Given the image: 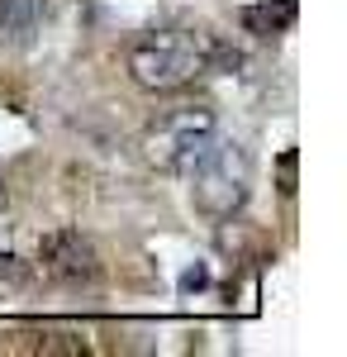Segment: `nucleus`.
Wrapping results in <instances>:
<instances>
[{"mask_svg": "<svg viewBox=\"0 0 347 357\" xmlns=\"http://www.w3.org/2000/svg\"><path fill=\"white\" fill-rule=\"evenodd\" d=\"M210 67V33L157 29L129 48V77L143 91H181Z\"/></svg>", "mask_w": 347, "mask_h": 357, "instance_id": "nucleus-1", "label": "nucleus"}, {"mask_svg": "<svg viewBox=\"0 0 347 357\" xmlns=\"http://www.w3.org/2000/svg\"><path fill=\"white\" fill-rule=\"evenodd\" d=\"M186 176H190V200H195V210H200L205 220L224 224L247 205V191H252V158L242 153V143L214 138L210 153L190 167Z\"/></svg>", "mask_w": 347, "mask_h": 357, "instance_id": "nucleus-2", "label": "nucleus"}, {"mask_svg": "<svg viewBox=\"0 0 347 357\" xmlns=\"http://www.w3.org/2000/svg\"><path fill=\"white\" fill-rule=\"evenodd\" d=\"M219 138V119H214L210 105H176L162 119L148 124L143 134V153L157 172H171V176H186L190 167L210 153V143Z\"/></svg>", "mask_w": 347, "mask_h": 357, "instance_id": "nucleus-3", "label": "nucleus"}, {"mask_svg": "<svg viewBox=\"0 0 347 357\" xmlns=\"http://www.w3.org/2000/svg\"><path fill=\"white\" fill-rule=\"evenodd\" d=\"M43 262H48V272L57 276H95V252H91V243L81 238V234H72V229H62V234H53L48 243H43Z\"/></svg>", "mask_w": 347, "mask_h": 357, "instance_id": "nucleus-4", "label": "nucleus"}, {"mask_svg": "<svg viewBox=\"0 0 347 357\" xmlns=\"http://www.w3.org/2000/svg\"><path fill=\"white\" fill-rule=\"evenodd\" d=\"M43 10L48 0H0V33L10 43H29L43 24Z\"/></svg>", "mask_w": 347, "mask_h": 357, "instance_id": "nucleus-5", "label": "nucleus"}, {"mask_svg": "<svg viewBox=\"0 0 347 357\" xmlns=\"http://www.w3.org/2000/svg\"><path fill=\"white\" fill-rule=\"evenodd\" d=\"M295 10H300V0H262V5H247L242 10V29L257 33V38H271V33L295 24Z\"/></svg>", "mask_w": 347, "mask_h": 357, "instance_id": "nucleus-6", "label": "nucleus"}, {"mask_svg": "<svg viewBox=\"0 0 347 357\" xmlns=\"http://www.w3.org/2000/svg\"><path fill=\"white\" fill-rule=\"evenodd\" d=\"M181 286H186V291H190V286H205V267H190V272L181 276Z\"/></svg>", "mask_w": 347, "mask_h": 357, "instance_id": "nucleus-7", "label": "nucleus"}, {"mask_svg": "<svg viewBox=\"0 0 347 357\" xmlns=\"http://www.w3.org/2000/svg\"><path fill=\"white\" fill-rule=\"evenodd\" d=\"M0 200H5V186H0Z\"/></svg>", "mask_w": 347, "mask_h": 357, "instance_id": "nucleus-8", "label": "nucleus"}]
</instances>
